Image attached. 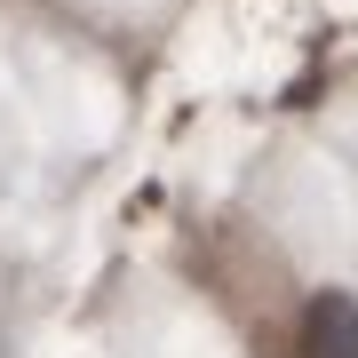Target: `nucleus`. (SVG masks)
Masks as SVG:
<instances>
[{
  "mask_svg": "<svg viewBox=\"0 0 358 358\" xmlns=\"http://www.w3.org/2000/svg\"><path fill=\"white\" fill-rule=\"evenodd\" d=\"M303 358H358V303L350 294H310V310H303Z\"/></svg>",
  "mask_w": 358,
  "mask_h": 358,
  "instance_id": "obj_1",
  "label": "nucleus"
}]
</instances>
